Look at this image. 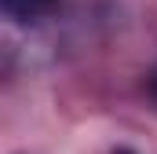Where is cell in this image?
<instances>
[{
	"instance_id": "obj_1",
	"label": "cell",
	"mask_w": 157,
	"mask_h": 154,
	"mask_svg": "<svg viewBox=\"0 0 157 154\" xmlns=\"http://www.w3.org/2000/svg\"><path fill=\"white\" fill-rule=\"evenodd\" d=\"M55 4L59 0H0L4 15L15 18V22H40L44 15L55 11Z\"/></svg>"
},
{
	"instance_id": "obj_2",
	"label": "cell",
	"mask_w": 157,
	"mask_h": 154,
	"mask_svg": "<svg viewBox=\"0 0 157 154\" xmlns=\"http://www.w3.org/2000/svg\"><path fill=\"white\" fill-rule=\"evenodd\" d=\"M154 95H157V74H154Z\"/></svg>"
},
{
	"instance_id": "obj_3",
	"label": "cell",
	"mask_w": 157,
	"mask_h": 154,
	"mask_svg": "<svg viewBox=\"0 0 157 154\" xmlns=\"http://www.w3.org/2000/svg\"><path fill=\"white\" fill-rule=\"evenodd\" d=\"M113 154H132V151H113Z\"/></svg>"
}]
</instances>
